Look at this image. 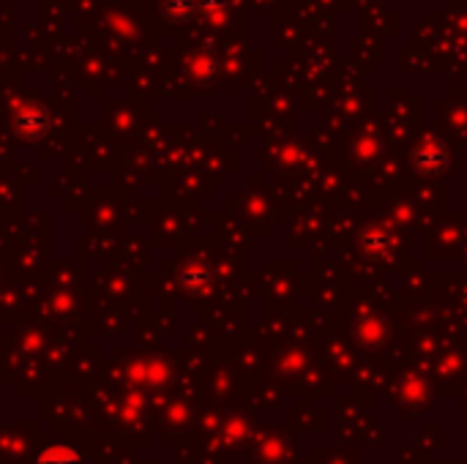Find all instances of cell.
Segmentation results:
<instances>
[{"mask_svg":"<svg viewBox=\"0 0 467 464\" xmlns=\"http://www.w3.org/2000/svg\"><path fill=\"white\" fill-rule=\"evenodd\" d=\"M36 464H82L79 454L71 451V449H63V446H55V449H47Z\"/></svg>","mask_w":467,"mask_h":464,"instance_id":"obj_1","label":"cell"}]
</instances>
